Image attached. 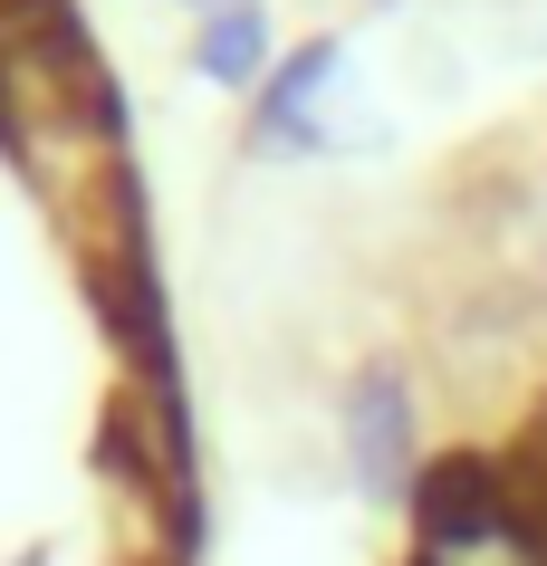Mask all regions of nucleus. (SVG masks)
I'll return each mask as SVG.
<instances>
[{
	"label": "nucleus",
	"instance_id": "f257e3e1",
	"mask_svg": "<svg viewBox=\"0 0 547 566\" xmlns=\"http://www.w3.org/2000/svg\"><path fill=\"white\" fill-rule=\"evenodd\" d=\"M346 451H356V480L375 500H403L413 490V413H403L395 375H365L356 403H346Z\"/></svg>",
	"mask_w": 547,
	"mask_h": 566
},
{
	"label": "nucleus",
	"instance_id": "f03ea898",
	"mask_svg": "<svg viewBox=\"0 0 547 566\" xmlns=\"http://www.w3.org/2000/svg\"><path fill=\"white\" fill-rule=\"evenodd\" d=\"M202 77H221V87H260L270 77V20L250 10V0H231V10H212L202 20Z\"/></svg>",
	"mask_w": 547,
	"mask_h": 566
}]
</instances>
